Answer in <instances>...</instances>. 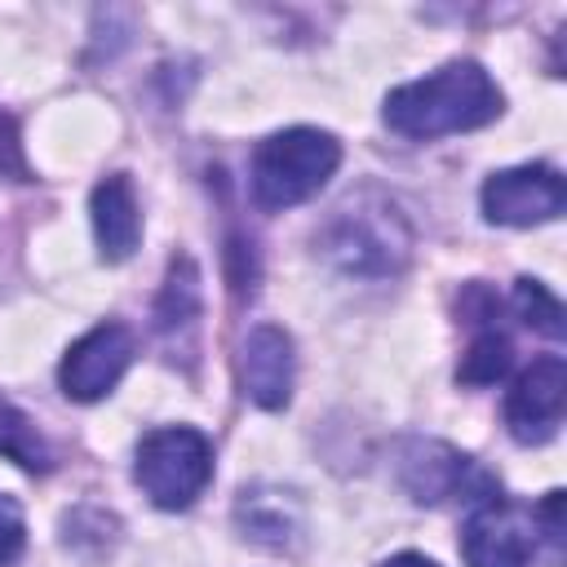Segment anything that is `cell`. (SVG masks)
I'll return each instance as SVG.
<instances>
[{"label": "cell", "instance_id": "1", "mask_svg": "<svg viewBox=\"0 0 567 567\" xmlns=\"http://www.w3.org/2000/svg\"><path fill=\"white\" fill-rule=\"evenodd\" d=\"M501 115V89L478 62H447L385 97V124L403 137L465 133Z\"/></svg>", "mask_w": 567, "mask_h": 567}, {"label": "cell", "instance_id": "2", "mask_svg": "<svg viewBox=\"0 0 567 567\" xmlns=\"http://www.w3.org/2000/svg\"><path fill=\"white\" fill-rule=\"evenodd\" d=\"M341 146L323 128H284L266 137L252 155V199L266 213L306 204L337 173Z\"/></svg>", "mask_w": 567, "mask_h": 567}, {"label": "cell", "instance_id": "3", "mask_svg": "<svg viewBox=\"0 0 567 567\" xmlns=\"http://www.w3.org/2000/svg\"><path fill=\"white\" fill-rule=\"evenodd\" d=\"M137 487L159 509H186L213 478V443L190 425L151 430L137 443Z\"/></svg>", "mask_w": 567, "mask_h": 567}, {"label": "cell", "instance_id": "4", "mask_svg": "<svg viewBox=\"0 0 567 567\" xmlns=\"http://www.w3.org/2000/svg\"><path fill=\"white\" fill-rule=\"evenodd\" d=\"M461 554L470 567H523L536 554L532 509L501 501L496 492L483 496V505L470 514L461 532Z\"/></svg>", "mask_w": 567, "mask_h": 567}, {"label": "cell", "instance_id": "5", "mask_svg": "<svg viewBox=\"0 0 567 567\" xmlns=\"http://www.w3.org/2000/svg\"><path fill=\"white\" fill-rule=\"evenodd\" d=\"M567 204V186L545 164L501 168L483 182V213L501 226H540L554 221Z\"/></svg>", "mask_w": 567, "mask_h": 567}, {"label": "cell", "instance_id": "6", "mask_svg": "<svg viewBox=\"0 0 567 567\" xmlns=\"http://www.w3.org/2000/svg\"><path fill=\"white\" fill-rule=\"evenodd\" d=\"M328 252L346 266V270H359V275H385L403 261L408 252V235H403V221L394 217V208H341V217L332 221V235H328Z\"/></svg>", "mask_w": 567, "mask_h": 567}, {"label": "cell", "instance_id": "7", "mask_svg": "<svg viewBox=\"0 0 567 567\" xmlns=\"http://www.w3.org/2000/svg\"><path fill=\"white\" fill-rule=\"evenodd\" d=\"M128 363H133V332L124 323H97L66 350V359L58 368L62 394L75 403H93V399L111 394V385L124 377Z\"/></svg>", "mask_w": 567, "mask_h": 567}, {"label": "cell", "instance_id": "8", "mask_svg": "<svg viewBox=\"0 0 567 567\" xmlns=\"http://www.w3.org/2000/svg\"><path fill=\"white\" fill-rule=\"evenodd\" d=\"M563 403H567V363L558 354H545L514 381L505 399V425L518 443H545L563 425Z\"/></svg>", "mask_w": 567, "mask_h": 567}, {"label": "cell", "instance_id": "9", "mask_svg": "<svg viewBox=\"0 0 567 567\" xmlns=\"http://www.w3.org/2000/svg\"><path fill=\"white\" fill-rule=\"evenodd\" d=\"M244 394L257 408H284L292 394V337L275 323H257L239 350Z\"/></svg>", "mask_w": 567, "mask_h": 567}, {"label": "cell", "instance_id": "10", "mask_svg": "<svg viewBox=\"0 0 567 567\" xmlns=\"http://www.w3.org/2000/svg\"><path fill=\"white\" fill-rule=\"evenodd\" d=\"M93 235L106 261H124L133 257L137 239H142V213H137V195L128 186L124 173H111L93 186Z\"/></svg>", "mask_w": 567, "mask_h": 567}, {"label": "cell", "instance_id": "11", "mask_svg": "<svg viewBox=\"0 0 567 567\" xmlns=\"http://www.w3.org/2000/svg\"><path fill=\"white\" fill-rule=\"evenodd\" d=\"M470 478L478 483L483 474H478L461 452H452V447H443V443H416V447L408 452V461H403V483H408V492H412L416 501H430V505H439V501L465 492Z\"/></svg>", "mask_w": 567, "mask_h": 567}, {"label": "cell", "instance_id": "12", "mask_svg": "<svg viewBox=\"0 0 567 567\" xmlns=\"http://www.w3.org/2000/svg\"><path fill=\"white\" fill-rule=\"evenodd\" d=\"M195 319H199V275H195L190 257H177L168 266L164 292L155 301V328L173 337L182 328H195Z\"/></svg>", "mask_w": 567, "mask_h": 567}, {"label": "cell", "instance_id": "13", "mask_svg": "<svg viewBox=\"0 0 567 567\" xmlns=\"http://www.w3.org/2000/svg\"><path fill=\"white\" fill-rule=\"evenodd\" d=\"M0 456H9L13 465H22L31 474H49L53 470V452L40 439L35 421L27 412H18L4 394H0Z\"/></svg>", "mask_w": 567, "mask_h": 567}, {"label": "cell", "instance_id": "14", "mask_svg": "<svg viewBox=\"0 0 567 567\" xmlns=\"http://www.w3.org/2000/svg\"><path fill=\"white\" fill-rule=\"evenodd\" d=\"M509 363H514L509 337H505L501 328H483V332L470 341V350H465L456 377H461L465 385H492V381H501V377L509 372Z\"/></svg>", "mask_w": 567, "mask_h": 567}, {"label": "cell", "instance_id": "15", "mask_svg": "<svg viewBox=\"0 0 567 567\" xmlns=\"http://www.w3.org/2000/svg\"><path fill=\"white\" fill-rule=\"evenodd\" d=\"M514 306H518V315H523L527 328H536V332H545V337H554V341L563 337V306H558V297H554L545 284L518 279Z\"/></svg>", "mask_w": 567, "mask_h": 567}, {"label": "cell", "instance_id": "16", "mask_svg": "<svg viewBox=\"0 0 567 567\" xmlns=\"http://www.w3.org/2000/svg\"><path fill=\"white\" fill-rule=\"evenodd\" d=\"M532 527H540V532H536V545L545 540V545H549V558L558 563V558H563V492H549V496L532 509Z\"/></svg>", "mask_w": 567, "mask_h": 567}, {"label": "cell", "instance_id": "17", "mask_svg": "<svg viewBox=\"0 0 567 567\" xmlns=\"http://www.w3.org/2000/svg\"><path fill=\"white\" fill-rule=\"evenodd\" d=\"M22 545H27V523H22V505H18L13 496H4V492H0V567L18 563Z\"/></svg>", "mask_w": 567, "mask_h": 567}, {"label": "cell", "instance_id": "18", "mask_svg": "<svg viewBox=\"0 0 567 567\" xmlns=\"http://www.w3.org/2000/svg\"><path fill=\"white\" fill-rule=\"evenodd\" d=\"M0 173L13 177V182H27V177H31V168H27V159H22L18 128H13V120H9L4 111H0Z\"/></svg>", "mask_w": 567, "mask_h": 567}, {"label": "cell", "instance_id": "19", "mask_svg": "<svg viewBox=\"0 0 567 567\" xmlns=\"http://www.w3.org/2000/svg\"><path fill=\"white\" fill-rule=\"evenodd\" d=\"M381 567H439L434 558H425V554H394L390 563H381Z\"/></svg>", "mask_w": 567, "mask_h": 567}]
</instances>
